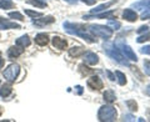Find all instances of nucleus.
Segmentation results:
<instances>
[{
    "label": "nucleus",
    "instance_id": "obj_1",
    "mask_svg": "<svg viewBox=\"0 0 150 122\" xmlns=\"http://www.w3.org/2000/svg\"><path fill=\"white\" fill-rule=\"evenodd\" d=\"M63 26H64L65 31H67L68 34H70V35L80 36V37H83L84 40H86L88 43H90V44L96 43V39L91 34H89L88 29H85V26H83L80 24H73V22H69V21H65L63 24Z\"/></svg>",
    "mask_w": 150,
    "mask_h": 122
},
{
    "label": "nucleus",
    "instance_id": "obj_2",
    "mask_svg": "<svg viewBox=\"0 0 150 122\" xmlns=\"http://www.w3.org/2000/svg\"><path fill=\"white\" fill-rule=\"evenodd\" d=\"M104 51L106 53L108 56H110L112 60H115L116 62H119L120 65L124 66H129V61L125 56L121 54V51L119 50L118 46H115L114 44H104Z\"/></svg>",
    "mask_w": 150,
    "mask_h": 122
},
{
    "label": "nucleus",
    "instance_id": "obj_3",
    "mask_svg": "<svg viewBox=\"0 0 150 122\" xmlns=\"http://www.w3.org/2000/svg\"><path fill=\"white\" fill-rule=\"evenodd\" d=\"M98 118L101 122H112L116 120V110L111 105L101 106L98 111Z\"/></svg>",
    "mask_w": 150,
    "mask_h": 122
},
{
    "label": "nucleus",
    "instance_id": "obj_4",
    "mask_svg": "<svg viewBox=\"0 0 150 122\" xmlns=\"http://www.w3.org/2000/svg\"><path fill=\"white\" fill-rule=\"evenodd\" d=\"M88 31L91 32L93 35L101 37V39H104V40L110 39V37L112 36V30L109 26H105V25H99V24L89 25Z\"/></svg>",
    "mask_w": 150,
    "mask_h": 122
},
{
    "label": "nucleus",
    "instance_id": "obj_5",
    "mask_svg": "<svg viewBox=\"0 0 150 122\" xmlns=\"http://www.w3.org/2000/svg\"><path fill=\"white\" fill-rule=\"evenodd\" d=\"M20 72V66L18 64H10L4 71V77L8 82H14Z\"/></svg>",
    "mask_w": 150,
    "mask_h": 122
},
{
    "label": "nucleus",
    "instance_id": "obj_6",
    "mask_svg": "<svg viewBox=\"0 0 150 122\" xmlns=\"http://www.w3.org/2000/svg\"><path fill=\"white\" fill-rule=\"evenodd\" d=\"M118 46H119V50L121 51V54H123L126 59L131 60V61H135V62H137V61H138V56L135 55V53L133 51V49H131L129 45H126V44H120V43H119Z\"/></svg>",
    "mask_w": 150,
    "mask_h": 122
},
{
    "label": "nucleus",
    "instance_id": "obj_7",
    "mask_svg": "<svg viewBox=\"0 0 150 122\" xmlns=\"http://www.w3.org/2000/svg\"><path fill=\"white\" fill-rule=\"evenodd\" d=\"M86 83L91 90H101V88L104 87V83H103L101 79L99 76H91L90 79H88Z\"/></svg>",
    "mask_w": 150,
    "mask_h": 122
},
{
    "label": "nucleus",
    "instance_id": "obj_8",
    "mask_svg": "<svg viewBox=\"0 0 150 122\" xmlns=\"http://www.w3.org/2000/svg\"><path fill=\"white\" fill-rule=\"evenodd\" d=\"M20 25L16 22L5 20L4 18H0V30H8V29H20Z\"/></svg>",
    "mask_w": 150,
    "mask_h": 122
},
{
    "label": "nucleus",
    "instance_id": "obj_9",
    "mask_svg": "<svg viewBox=\"0 0 150 122\" xmlns=\"http://www.w3.org/2000/svg\"><path fill=\"white\" fill-rule=\"evenodd\" d=\"M51 44H53L54 48L58 49V50H64V49H67V46H68L67 40L63 39V37H60V36H54L53 40H51Z\"/></svg>",
    "mask_w": 150,
    "mask_h": 122
},
{
    "label": "nucleus",
    "instance_id": "obj_10",
    "mask_svg": "<svg viewBox=\"0 0 150 122\" xmlns=\"http://www.w3.org/2000/svg\"><path fill=\"white\" fill-rule=\"evenodd\" d=\"M55 21V19L53 16H41V19H35V20H33V25L35 26H44V25H49V24H53Z\"/></svg>",
    "mask_w": 150,
    "mask_h": 122
},
{
    "label": "nucleus",
    "instance_id": "obj_11",
    "mask_svg": "<svg viewBox=\"0 0 150 122\" xmlns=\"http://www.w3.org/2000/svg\"><path fill=\"white\" fill-rule=\"evenodd\" d=\"M23 53H24V48L21 46H11L10 49L8 50V57L9 59H16L18 56H20Z\"/></svg>",
    "mask_w": 150,
    "mask_h": 122
},
{
    "label": "nucleus",
    "instance_id": "obj_12",
    "mask_svg": "<svg viewBox=\"0 0 150 122\" xmlns=\"http://www.w3.org/2000/svg\"><path fill=\"white\" fill-rule=\"evenodd\" d=\"M84 61H85V64H88V65H96L99 62V56L91 53V51H88V53L84 55Z\"/></svg>",
    "mask_w": 150,
    "mask_h": 122
},
{
    "label": "nucleus",
    "instance_id": "obj_13",
    "mask_svg": "<svg viewBox=\"0 0 150 122\" xmlns=\"http://www.w3.org/2000/svg\"><path fill=\"white\" fill-rule=\"evenodd\" d=\"M123 18L130 22H134V21L138 20V14L135 13L133 9H125L124 13H123Z\"/></svg>",
    "mask_w": 150,
    "mask_h": 122
},
{
    "label": "nucleus",
    "instance_id": "obj_14",
    "mask_svg": "<svg viewBox=\"0 0 150 122\" xmlns=\"http://www.w3.org/2000/svg\"><path fill=\"white\" fill-rule=\"evenodd\" d=\"M35 43L39 46H45L49 43V35L45 34V32H40L35 36Z\"/></svg>",
    "mask_w": 150,
    "mask_h": 122
},
{
    "label": "nucleus",
    "instance_id": "obj_15",
    "mask_svg": "<svg viewBox=\"0 0 150 122\" xmlns=\"http://www.w3.org/2000/svg\"><path fill=\"white\" fill-rule=\"evenodd\" d=\"M18 46H21V48H28L30 45V37L28 35H23L20 36L19 39H16V43H15Z\"/></svg>",
    "mask_w": 150,
    "mask_h": 122
},
{
    "label": "nucleus",
    "instance_id": "obj_16",
    "mask_svg": "<svg viewBox=\"0 0 150 122\" xmlns=\"http://www.w3.org/2000/svg\"><path fill=\"white\" fill-rule=\"evenodd\" d=\"M115 4V0H111V1H108V3H104V4H101V5L99 6H96L95 9H91L90 13L91 14H95V13H99V11H103V10H105V9L108 8H110L111 5H114Z\"/></svg>",
    "mask_w": 150,
    "mask_h": 122
},
{
    "label": "nucleus",
    "instance_id": "obj_17",
    "mask_svg": "<svg viewBox=\"0 0 150 122\" xmlns=\"http://www.w3.org/2000/svg\"><path fill=\"white\" fill-rule=\"evenodd\" d=\"M150 6V0H140L133 4V8L138 9V10H144V9H148Z\"/></svg>",
    "mask_w": 150,
    "mask_h": 122
},
{
    "label": "nucleus",
    "instance_id": "obj_18",
    "mask_svg": "<svg viewBox=\"0 0 150 122\" xmlns=\"http://www.w3.org/2000/svg\"><path fill=\"white\" fill-rule=\"evenodd\" d=\"M84 54V48L81 46H74L69 50V55L71 56V57H78V56H80Z\"/></svg>",
    "mask_w": 150,
    "mask_h": 122
},
{
    "label": "nucleus",
    "instance_id": "obj_19",
    "mask_svg": "<svg viewBox=\"0 0 150 122\" xmlns=\"http://www.w3.org/2000/svg\"><path fill=\"white\" fill-rule=\"evenodd\" d=\"M114 15V11L110 10V11H106V13H103V14H98V15H94V16H84V19H109Z\"/></svg>",
    "mask_w": 150,
    "mask_h": 122
},
{
    "label": "nucleus",
    "instance_id": "obj_20",
    "mask_svg": "<svg viewBox=\"0 0 150 122\" xmlns=\"http://www.w3.org/2000/svg\"><path fill=\"white\" fill-rule=\"evenodd\" d=\"M11 91H13V88H11L10 83H4V85L1 86V88H0V96L1 97H8L11 93Z\"/></svg>",
    "mask_w": 150,
    "mask_h": 122
},
{
    "label": "nucleus",
    "instance_id": "obj_21",
    "mask_svg": "<svg viewBox=\"0 0 150 122\" xmlns=\"http://www.w3.org/2000/svg\"><path fill=\"white\" fill-rule=\"evenodd\" d=\"M104 100L106 102H109V104H111V102H114L116 100V96H115V93L114 91H111V90H106L104 92Z\"/></svg>",
    "mask_w": 150,
    "mask_h": 122
},
{
    "label": "nucleus",
    "instance_id": "obj_22",
    "mask_svg": "<svg viewBox=\"0 0 150 122\" xmlns=\"http://www.w3.org/2000/svg\"><path fill=\"white\" fill-rule=\"evenodd\" d=\"M14 8V3L11 0H0V9L8 10V9H13Z\"/></svg>",
    "mask_w": 150,
    "mask_h": 122
},
{
    "label": "nucleus",
    "instance_id": "obj_23",
    "mask_svg": "<svg viewBox=\"0 0 150 122\" xmlns=\"http://www.w3.org/2000/svg\"><path fill=\"white\" fill-rule=\"evenodd\" d=\"M28 4H30V5H34L36 8H46L48 6V4H46L45 1H41V0H28Z\"/></svg>",
    "mask_w": 150,
    "mask_h": 122
},
{
    "label": "nucleus",
    "instance_id": "obj_24",
    "mask_svg": "<svg viewBox=\"0 0 150 122\" xmlns=\"http://www.w3.org/2000/svg\"><path fill=\"white\" fill-rule=\"evenodd\" d=\"M115 76H116V80H118L119 85L124 86L125 83H126V77H125V75L121 72V71H115Z\"/></svg>",
    "mask_w": 150,
    "mask_h": 122
},
{
    "label": "nucleus",
    "instance_id": "obj_25",
    "mask_svg": "<svg viewBox=\"0 0 150 122\" xmlns=\"http://www.w3.org/2000/svg\"><path fill=\"white\" fill-rule=\"evenodd\" d=\"M108 26H109L111 30H119L120 26H121V24H120L119 21H116V20L109 19V20H108Z\"/></svg>",
    "mask_w": 150,
    "mask_h": 122
},
{
    "label": "nucleus",
    "instance_id": "obj_26",
    "mask_svg": "<svg viewBox=\"0 0 150 122\" xmlns=\"http://www.w3.org/2000/svg\"><path fill=\"white\" fill-rule=\"evenodd\" d=\"M126 106H128V109L130 111H133V112L138 111V104L134 100H128V101H126Z\"/></svg>",
    "mask_w": 150,
    "mask_h": 122
},
{
    "label": "nucleus",
    "instance_id": "obj_27",
    "mask_svg": "<svg viewBox=\"0 0 150 122\" xmlns=\"http://www.w3.org/2000/svg\"><path fill=\"white\" fill-rule=\"evenodd\" d=\"M9 18H11V19H15V20H24V16L21 15L20 13H18V11H13V13H9Z\"/></svg>",
    "mask_w": 150,
    "mask_h": 122
},
{
    "label": "nucleus",
    "instance_id": "obj_28",
    "mask_svg": "<svg viewBox=\"0 0 150 122\" xmlns=\"http://www.w3.org/2000/svg\"><path fill=\"white\" fill-rule=\"evenodd\" d=\"M149 40H150V30L146 31V34L138 37V43H145V41H149Z\"/></svg>",
    "mask_w": 150,
    "mask_h": 122
},
{
    "label": "nucleus",
    "instance_id": "obj_29",
    "mask_svg": "<svg viewBox=\"0 0 150 122\" xmlns=\"http://www.w3.org/2000/svg\"><path fill=\"white\" fill-rule=\"evenodd\" d=\"M25 14L26 15H29L31 18H40V16H43V13H39V11H33V10H25Z\"/></svg>",
    "mask_w": 150,
    "mask_h": 122
},
{
    "label": "nucleus",
    "instance_id": "obj_30",
    "mask_svg": "<svg viewBox=\"0 0 150 122\" xmlns=\"http://www.w3.org/2000/svg\"><path fill=\"white\" fill-rule=\"evenodd\" d=\"M144 70H145V74L150 76V61L149 60L144 61Z\"/></svg>",
    "mask_w": 150,
    "mask_h": 122
},
{
    "label": "nucleus",
    "instance_id": "obj_31",
    "mask_svg": "<svg viewBox=\"0 0 150 122\" xmlns=\"http://www.w3.org/2000/svg\"><path fill=\"white\" fill-rule=\"evenodd\" d=\"M143 19V20H145V19H150V6L148 9H145V11L142 13V16H140Z\"/></svg>",
    "mask_w": 150,
    "mask_h": 122
},
{
    "label": "nucleus",
    "instance_id": "obj_32",
    "mask_svg": "<svg viewBox=\"0 0 150 122\" xmlns=\"http://www.w3.org/2000/svg\"><path fill=\"white\" fill-rule=\"evenodd\" d=\"M140 53L142 54H145V55H150V45H146L144 48L140 49Z\"/></svg>",
    "mask_w": 150,
    "mask_h": 122
},
{
    "label": "nucleus",
    "instance_id": "obj_33",
    "mask_svg": "<svg viewBox=\"0 0 150 122\" xmlns=\"http://www.w3.org/2000/svg\"><path fill=\"white\" fill-rule=\"evenodd\" d=\"M148 30H149V26H148V25H143V26L139 27L137 32H138V34H142V32H146Z\"/></svg>",
    "mask_w": 150,
    "mask_h": 122
},
{
    "label": "nucleus",
    "instance_id": "obj_34",
    "mask_svg": "<svg viewBox=\"0 0 150 122\" xmlns=\"http://www.w3.org/2000/svg\"><path fill=\"white\" fill-rule=\"evenodd\" d=\"M123 121H135V117L133 115H124Z\"/></svg>",
    "mask_w": 150,
    "mask_h": 122
},
{
    "label": "nucleus",
    "instance_id": "obj_35",
    "mask_svg": "<svg viewBox=\"0 0 150 122\" xmlns=\"http://www.w3.org/2000/svg\"><path fill=\"white\" fill-rule=\"evenodd\" d=\"M81 1H83V3H85L86 5H94L96 0H81Z\"/></svg>",
    "mask_w": 150,
    "mask_h": 122
},
{
    "label": "nucleus",
    "instance_id": "obj_36",
    "mask_svg": "<svg viewBox=\"0 0 150 122\" xmlns=\"http://www.w3.org/2000/svg\"><path fill=\"white\" fill-rule=\"evenodd\" d=\"M75 91H76L78 95H81V93H83V87L81 86H76V87H75Z\"/></svg>",
    "mask_w": 150,
    "mask_h": 122
},
{
    "label": "nucleus",
    "instance_id": "obj_37",
    "mask_svg": "<svg viewBox=\"0 0 150 122\" xmlns=\"http://www.w3.org/2000/svg\"><path fill=\"white\" fill-rule=\"evenodd\" d=\"M106 75L109 76V79L111 80V81H114V80H115V76H114V75H112L110 71H106Z\"/></svg>",
    "mask_w": 150,
    "mask_h": 122
},
{
    "label": "nucleus",
    "instance_id": "obj_38",
    "mask_svg": "<svg viewBox=\"0 0 150 122\" xmlns=\"http://www.w3.org/2000/svg\"><path fill=\"white\" fill-rule=\"evenodd\" d=\"M4 64H5V61H4V59L1 57V54H0V70L3 69V66H4Z\"/></svg>",
    "mask_w": 150,
    "mask_h": 122
},
{
    "label": "nucleus",
    "instance_id": "obj_39",
    "mask_svg": "<svg viewBox=\"0 0 150 122\" xmlns=\"http://www.w3.org/2000/svg\"><path fill=\"white\" fill-rule=\"evenodd\" d=\"M67 3H69V4H76L78 3V0H65Z\"/></svg>",
    "mask_w": 150,
    "mask_h": 122
},
{
    "label": "nucleus",
    "instance_id": "obj_40",
    "mask_svg": "<svg viewBox=\"0 0 150 122\" xmlns=\"http://www.w3.org/2000/svg\"><path fill=\"white\" fill-rule=\"evenodd\" d=\"M145 92H146V95H148V96H150V85H148L146 91H145Z\"/></svg>",
    "mask_w": 150,
    "mask_h": 122
},
{
    "label": "nucleus",
    "instance_id": "obj_41",
    "mask_svg": "<svg viewBox=\"0 0 150 122\" xmlns=\"http://www.w3.org/2000/svg\"><path fill=\"white\" fill-rule=\"evenodd\" d=\"M0 114H1V110H0Z\"/></svg>",
    "mask_w": 150,
    "mask_h": 122
}]
</instances>
